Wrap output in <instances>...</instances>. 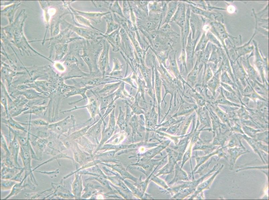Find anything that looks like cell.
<instances>
[{"instance_id":"21","label":"cell","mask_w":269,"mask_h":200,"mask_svg":"<svg viewBox=\"0 0 269 200\" xmlns=\"http://www.w3.org/2000/svg\"><path fill=\"white\" fill-rule=\"evenodd\" d=\"M221 80L222 83H223L231 85V86L234 85V83L229 78L227 74L226 73V71L223 72L221 76Z\"/></svg>"},{"instance_id":"4","label":"cell","mask_w":269,"mask_h":200,"mask_svg":"<svg viewBox=\"0 0 269 200\" xmlns=\"http://www.w3.org/2000/svg\"><path fill=\"white\" fill-rule=\"evenodd\" d=\"M221 70V69H220L208 81V87L213 93V96H215V91L219 86L220 83L219 75Z\"/></svg>"},{"instance_id":"6","label":"cell","mask_w":269,"mask_h":200,"mask_svg":"<svg viewBox=\"0 0 269 200\" xmlns=\"http://www.w3.org/2000/svg\"><path fill=\"white\" fill-rule=\"evenodd\" d=\"M122 83L121 81L116 83L108 84L105 85L104 87L97 92V94L107 93L112 92L118 88Z\"/></svg>"},{"instance_id":"27","label":"cell","mask_w":269,"mask_h":200,"mask_svg":"<svg viewBox=\"0 0 269 200\" xmlns=\"http://www.w3.org/2000/svg\"><path fill=\"white\" fill-rule=\"evenodd\" d=\"M268 106L266 105H263L260 106L259 108V111L262 113L268 114Z\"/></svg>"},{"instance_id":"15","label":"cell","mask_w":269,"mask_h":200,"mask_svg":"<svg viewBox=\"0 0 269 200\" xmlns=\"http://www.w3.org/2000/svg\"><path fill=\"white\" fill-rule=\"evenodd\" d=\"M104 120V119L101 117V120L98 121L96 124L90 129L88 133L89 134L92 135H96L99 134L100 132L101 123Z\"/></svg>"},{"instance_id":"17","label":"cell","mask_w":269,"mask_h":200,"mask_svg":"<svg viewBox=\"0 0 269 200\" xmlns=\"http://www.w3.org/2000/svg\"><path fill=\"white\" fill-rule=\"evenodd\" d=\"M208 40L207 36L205 33L203 34V36L200 39V42L197 46V47L195 50V52L200 50H203L205 48L207 44Z\"/></svg>"},{"instance_id":"2","label":"cell","mask_w":269,"mask_h":200,"mask_svg":"<svg viewBox=\"0 0 269 200\" xmlns=\"http://www.w3.org/2000/svg\"><path fill=\"white\" fill-rule=\"evenodd\" d=\"M86 108L87 109L90 114H91V117L95 119L96 114H99L101 117H102L100 110V103L99 99L90 98L89 99V103L86 106H82V107L75 108L74 109H71L66 111H64L62 113L69 112L73 111L77 109Z\"/></svg>"},{"instance_id":"11","label":"cell","mask_w":269,"mask_h":200,"mask_svg":"<svg viewBox=\"0 0 269 200\" xmlns=\"http://www.w3.org/2000/svg\"><path fill=\"white\" fill-rule=\"evenodd\" d=\"M222 90L224 96L226 99L236 104V103H240V100L235 93L227 91L223 88H222Z\"/></svg>"},{"instance_id":"14","label":"cell","mask_w":269,"mask_h":200,"mask_svg":"<svg viewBox=\"0 0 269 200\" xmlns=\"http://www.w3.org/2000/svg\"><path fill=\"white\" fill-rule=\"evenodd\" d=\"M113 168L117 171L119 172L124 177L129 178L133 180L135 182L137 181V179L132 176L129 173L126 172L124 169L119 166H113Z\"/></svg>"},{"instance_id":"8","label":"cell","mask_w":269,"mask_h":200,"mask_svg":"<svg viewBox=\"0 0 269 200\" xmlns=\"http://www.w3.org/2000/svg\"><path fill=\"white\" fill-rule=\"evenodd\" d=\"M169 143H165L164 145L160 146L155 148L149 150L146 152L144 155L148 159H151L153 157L156 155L161 151L164 149Z\"/></svg>"},{"instance_id":"16","label":"cell","mask_w":269,"mask_h":200,"mask_svg":"<svg viewBox=\"0 0 269 200\" xmlns=\"http://www.w3.org/2000/svg\"><path fill=\"white\" fill-rule=\"evenodd\" d=\"M20 94L24 95L28 99H32L39 97L40 95L39 93L35 91L31 90H28L27 91L20 92Z\"/></svg>"},{"instance_id":"26","label":"cell","mask_w":269,"mask_h":200,"mask_svg":"<svg viewBox=\"0 0 269 200\" xmlns=\"http://www.w3.org/2000/svg\"><path fill=\"white\" fill-rule=\"evenodd\" d=\"M207 37L208 40H210L212 42H213V43L216 44L218 46H220V44L219 42L216 39V38L214 37V36H213L211 33H208Z\"/></svg>"},{"instance_id":"22","label":"cell","mask_w":269,"mask_h":200,"mask_svg":"<svg viewBox=\"0 0 269 200\" xmlns=\"http://www.w3.org/2000/svg\"><path fill=\"white\" fill-rule=\"evenodd\" d=\"M29 123L31 125L37 126H47L49 124L48 122L43 119H39L30 121Z\"/></svg>"},{"instance_id":"3","label":"cell","mask_w":269,"mask_h":200,"mask_svg":"<svg viewBox=\"0 0 269 200\" xmlns=\"http://www.w3.org/2000/svg\"><path fill=\"white\" fill-rule=\"evenodd\" d=\"M182 28V31L184 28L186 20L185 8L184 4H179L177 11L173 19Z\"/></svg>"},{"instance_id":"13","label":"cell","mask_w":269,"mask_h":200,"mask_svg":"<svg viewBox=\"0 0 269 200\" xmlns=\"http://www.w3.org/2000/svg\"><path fill=\"white\" fill-rule=\"evenodd\" d=\"M125 113L122 109L121 107H119V113L117 123L122 130H123L126 127Z\"/></svg>"},{"instance_id":"18","label":"cell","mask_w":269,"mask_h":200,"mask_svg":"<svg viewBox=\"0 0 269 200\" xmlns=\"http://www.w3.org/2000/svg\"><path fill=\"white\" fill-rule=\"evenodd\" d=\"M214 108L217 116H218L221 120L225 122L228 121L229 118L227 114L218 107H216Z\"/></svg>"},{"instance_id":"10","label":"cell","mask_w":269,"mask_h":200,"mask_svg":"<svg viewBox=\"0 0 269 200\" xmlns=\"http://www.w3.org/2000/svg\"><path fill=\"white\" fill-rule=\"evenodd\" d=\"M221 91V93L216 100L215 101L216 103L226 105L240 107V106L239 104L232 103V102L226 99L223 94L222 88Z\"/></svg>"},{"instance_id":"1","label":"cell","mask_w":269,"mask_h":200,"mask_svg":"<svg viewBox=\"0 0 269 200\" xmlns=\"http://www.w3.org/2000/svg\"><path fill=\"white\" fill-rule=\"evenodd\" d=\"M75 121L74 116H69L61 121L49 125V128L56 132L61 133L73 126Z\"/></svg>"},{"instance_id":"24","label":"cell","mask_w":269,"mask_h":200,"mask_svg":"<svg viewBox=\"0 0 269 200\" xmlns=\"http://www.w3.org/2000/svg\"><path fill=\"white\" fill-rule=\"evenodd\" d=\"M1 103L4 106V108H5L7 115V118H9V117L8 116V110L7 101L6 96L4 95V93L2 91L1 94Z\"/></svg>"},{"instance_id":"30","label":"cell","mask_w":269,"mask_h":200,"mask_svg":"<svg viewBox=\"0 0 269 200\" xmlns=\"http://www.w3.org/2000/svg\"><path fill=\"white\" fill-rule=\"evenodd\" d=\"M221 84L222 86L224 87L226 89V90H227L226 91L234 93H235V92H234V91L233 90V89L232 88V87H230L229 86V85L226 84L222 83H221Z\"/></svg>"},{"instance_id":"25","label":"cell","mask_w":269,"mask_h":200,"mask_svg":"<svg viewBox=\"0 0 269 200\" xmlns=\"http://www.w3.org/2000/svg\"><path fill=\"white\" fill-rule=\"evenodd\" d=\"M79 177L76 178V180L74 183L73 189L74 193L75 195L78 194L79 193L80 189V181Z\"/></svg>"},{"instance_id":"31","label":"cell","mask_w":269,"mask_h":200,"mask_svg":"<svg viewBox=\"0 0 269 200\" xmlns=\"http://www.w3.org/2000/svg\"><path fill=\"white\" fill-rule=\"evenodd\" d=\"M153 25H154L153 22H151V21H150V22H149L146 23V27L147 29H150L152 28Z\"/></svg>"},{"instance_id":"5","label":"cell","mask_w":269,"mask_h":200,"mask_svg":"<svg viewBox=\"0 0 269 200\" xmlns=\"http://www.w3.org/2000/svg\"><path fill=\"white\" fill-rule=\"evenodd\" d=\"M94 87L92 86H87L84 88H78L77 87H76L71 90L70 91L68 92L67 94L65 95V98H68L69 97L74 96L77 95H80L82 96L83 97V99L77 102H78L82 100H85V99H87V97L85 95V93L88 89H90Z\"/></svg>"},{"instance_id":"20","label":"cell","mask_w":269,"mask_h":200,"mask_svg":"<svg viewBox=\"0 0 269 200\" xmlns=\"http://www.w3.org/2000/svg\"><path fill=\"white\" fill-rule=\"evenodd\" d=\"M114 131L109 128L104 129L102 133V139L101 143H104L110 138L113 134Z\"/></svg>"},{"instance_id":"7","label":"cell","mask_w":269,"mask_h":200,"mask_svg":"<svg viewBox=\"0 0 269 200\" xmlns=\"http://www.w3.org/2000/svg\"><path fill=\"white\" fill-rule=\"evenodd\" d=\"M177 7V2L173 1L170 2L169 5L168 9L165 23H168L171 19L172 17L174 15L175 12H176Z\"/></svg>"},{"instance_id":"29","label":"cell","mask_w":269,"mask_h":200,"mask_svg":"<svg viewBox=\"0 0 269 200\" xmlns=\"http://www.w3.org/2000/svg\"><path fill=\"white\" fill-rule=\"evenodd\" d=\"M190 151L188 150L186 153V154H185V155L184 156V157H183V160L182 161V167H181L182 168V167L183 165V164H184L189 159L190 157Z\"/></svg>"},{"instance_id":"23","label":"cell","mask_w":269,"mask_h":200,"mask_svg":"<svg viewBox=\"0 0 269 200\" xmlns=\"http://www.w3.org/2000/svg\"><path fill=\"white\" fill-rule=\"evenodd\" d=\"M151 180L154 181L157 184L163 187L165 189H168V186L166 185L165 182L164 181L161 180L160 179L156 177V176L154 175L153 174L152 175V177H151Z\"/></svg>"},{"instance_id":"28","label":"cell","mask_w":269,"mask_h":200,"mask_svg":"<svg viewBox=\"0 0 269 200\" xmlns=\"http://www.w3.org/2000/svg\"><path fill=\"white\" fill-rule=\"evenodd\" d=\"M213 73L210 67L208 68L207 71L206 81L207 82L213 77Z\"/></svg>"},{"instance_id":"19","label":"cell","mask_w":269,"mask_h":200,"mask_svg":"<svg viewBox=\"0 0 269 200\" xmlns=\"http://www.w3.org/2000/svg\"><path fill=\"white\" fill-rule=\"evenodd\" d=\"M7 122L9 125L14 128L25 131V129L20 123L15 121L12 117L8 118Z\"/></svg>"},{"instance_id":"12","label":"cell","mask_w":269,"mask_h":200,"mask_svg":"<svg viewBox=\"0 0 269 200\" xmlns=\"http://www.w3.org/2000/svg\"><path fill=\"white\" fill-rule=\"evenodd\" d=\"M46 106H33L27 111L24 113V114H40L42 113L46 109Z\"/></svg>"},{"instance_id":"9","label":"cell","mask_w":269,"mask_h":200,"mask_svg":"<svg viewBox=\"0 0 269 200\" xmlns=\"http://www.w3.org/2000/svg\"><path fill=\"white\" fill-rule=\"evenodd\" d=\"M187 176L186 172L183 171L177 165L176 166V176L170 184H173L175 181L178 180H187Z\"/></svg>"}]
</instances>
